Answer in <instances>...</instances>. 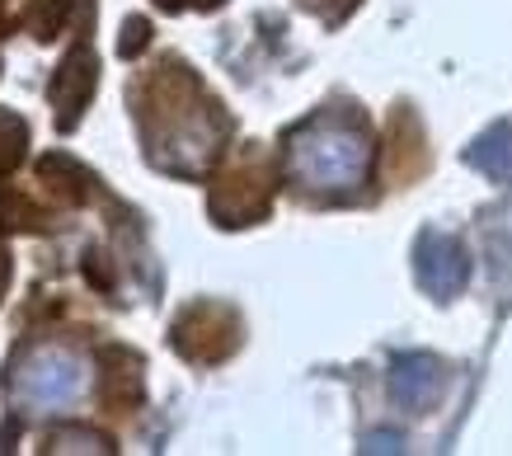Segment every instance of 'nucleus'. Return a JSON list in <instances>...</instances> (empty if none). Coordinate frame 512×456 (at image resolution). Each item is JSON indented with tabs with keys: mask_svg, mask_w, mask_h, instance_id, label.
Segmentation results:
<instances>
[{
	"mask_svg": "<svg viewBox=\"0 0 512 456\" xmlns=\"http://www.w3.org/2000/svg\"><path fill=\"white\" fill-rule=\"evenodd\" d=\"M287 165H292V179L306 189H348V184H362L367 174V142L357 127L320 118L292 137Z\"/></svg>",
	"mask_w": 512,
	"mask_h": 456,
	"instance_id": "nucleus-1",
	"label": "nucleus"
},
{
	"mask_svg": "<svg viewBox=\"0 0 512 456\" xmlns=\"http://www.w3.org/2000/svg\"><path fill=\"white\" fill-rule=\"evenodd\" d=\"M470 278V264H466V250L456 245L451 236L442 231H428L419 240V283L433 292V297H451L461 292Z\"/></svg>",
	"mask_w": 512,
	"mask_h": 456,
	"instance_id": "nucleus-2",
	"label": "nucleus"
},
{
	"mask_svg": "<svg viewBox=\"0 0 512 456\" xmlns=\"http://www.w3.org/2000/svg\"><path fill=\"white\" fill-rule=\"evenodd\" d=\"M390 395L404 409H428L442 395V367L433 358H400L390 367Z\"/></svg>",
	"mask_w": 512,
	"mask_h": 456,
	"instance_id": "nucleus-3",
	"label": "nucleus"
},
{
	"mask_svg": "<svg viewBox=\"0 0 512 456\" xmlns=\"http://www.w3.org/2000/svg\"><path fill=\"white\" fill-rule=\"evenodd\" d=\"M80 386L76 362H66L62 353H38V367L19 377V391H29L33 400H62Z\"/></svg>",
	"mask_w": 512,
	"mask_h": 456,
	"instance_id": "nucleus-4",
	"label": "nucleus"
},
{
	"mask_svg": "<svg viewBox=\"0 0 512 456\" xmlns=\"http://www.w3.org/2000/svg\"><path fill=\"white\" fill-rule=\"evenodd\" d=\"M470 165L489 179H512V127H494L470 146Z\"/></svg>",
	"mask_w": 512,
	"mask_h": 456,
	"instance_id": "nucleus-5",
	"label": "nucleus"
},
{
	"mask_svg": "<svg viewBox=\"0 0 512 456\" xmlns=\"http://www.w3.org/2000/svg\"><path fill=\"white\" fill-rule=\"evenodd\" d=\"M5 127H10V137H24L19 118H5V113H0V132H5ZM15 156H19V142H5V146H0V170H10V165H15Z\"/></svg>",
	"mask_w": 512,
	"mask_h": 456,
	"instance_id": "nucleus-6",
	"label": "nucleus"
}]
</instances>
